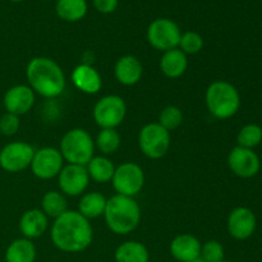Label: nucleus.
Here are the masks:
<instances>
[{"label": "nucleus", "instance_id": "obj_1", "mask_svg": "<svg viewBox=\"0 0 262 262\" xmlns=\"http://www.w3.org/2000/svg\"><path fill=\"white\" fill-rule=\"evenodd\" d=\"M53 245L66 253H79L86 251L94 241V229L90 220L78 211L68 210L54 220L50 229Z\"/></svg>", "mask_w": 262, "mask_h": 262}, {"label": "nucleus", "instance_id": "obj_2", "mask_svg": "<svg viewBox=\"0 0 262 262\" xmlns=\"http://www.w3.org/2000/svg\"><path fill=\"white\" fill-rule=\"evenodd\" d=\"M26 78L33 92L46 99L60 96L67 86L66 74L61 67L46 56L31 59L26 68Z\"/></svg>", "mask_w": 262, "mask_h": 262}, {"label": "nucleus", "instance_id": "obj_3", "mask_svg": "<svg viewBox=\"0 0 262 262\" xmlns=\"http://www.w3.org/2000/svg\"><path fill=\"white\" fill-rule=\"evenodd\" d=\"M104 219L110 232L118 235H127L140 225L141 207L135 197L114 194L107 199Z\"/></svg>", "mask_w": 262, "mask_h": 262}, {"label": "nucleus", "instance_id": "obj_4", "mask_svg": "<svg viewBox=\"0 0 262 262\" xmlns=\"http://www.w3.org/2000/svg\"><path fill=\"white\" fill-rule=\"evenodd\" d=\"M207 110L214 118L227 120L234 117L241 107V95L228 81H215L207 87L205 95Z\"/></svg>", "mask_w": 262, "mask_h": 262}, {"label": "nucleus", "instance_id": "obj_5", "mask_svg": "<svg viewBox=\"0 0 262 262\" xmlns=\"http://www.w3.org/2000/svg\"><path fill=\"white\" fill-rule=\"evenodd\" d=\"M95 141L83 128H73L61 137L60 151L64 161L86 166L95 156Z\"/></svg>", "mask_w": 262, "mask_h": 262}, {"label": "nucleus", "instance_id": "obj_6", "mask_svg": "<svg viewBox=\"0 0 262 262\" xmlns=\"http://www.w3.org/2000/svg\"><path fill=\"white\" fill-rule=\"evenodd\" d=\"M171 145L170 132L161 127L158 122L148 123L138 133V146L146 158L159 160L168 154Z\"/></svg>", "mask_w": 262, "mask_h": 262}, {"label": "nucleus", "instance_id": "obj_7", "mask_svg": "<svg viewBox=\"0 0 262 262\" xmlns=\"http://www.w3.org/2000/svg\"><path fill=\"white\" fill-rule=\"evenodd\" d=\"M127 104L118 95H106L95 104L92 117L101 129H117L125 119Z\"/></svg>", "mask_w": 262, "mask_h": 262}, {"label": "nucleus", "instance_id": "obj_8", "mask_svg": "<svg viewBox=\"0 0 262 262\" xmlns=\"http://www.w3.org/2000/svg\"><path fill=\"white\" fill-rule=\"evenodd\" d=\"M182 31L178 23L169 18H158L148 25L146 37L148 43L158 51L177 49L181 40Z\"/></svg>", "mask_w": 262, "mask_h": 262}, {"label": "nucleus", "instance_id": "obj_9", "mask_svg": "<svg viewBox=\"0 0 262 262\" xmlns=\"http://www.w3.org/2000/svg\"><path fill=\"white\" fill-rule=\"evenodd\" d=\"M112 183L117 194L127 197L137 196L145 186L143 169L138 164L130 161L120 164L115 168Z\"/></svg>", "mask_w": 262, "mask_h": 262}, {"label": "nucleus", "instance_id": "obj_10", "mask_svg": "<svg viewBox=\"0 0 262 262\" xmlns=\"http://www.w3.org/2000/svg\"><path fill=\"white\" fill-rule=\"evenodd\" d=\"M35 148L23 141H14L0 150V168L8 173H19L30 168Z\"/></svg>", "mask_w": 262, "mask_h": 262}, {"label": "nucleus", "instance_id": "obj_11", "mask_svg": "<svg viewBox=\"0 0 262 262\" xmlns=\"http://www.w3.org/2000/svg\"><path fill=\"white\" fill-rule=\"evenodd\" d=\"M63 166L64 159L59 148L41 147L35 151L30 169L36 178L49 181L58 177Z\"/></svg>", "mask_w": 262, "mask_h": 262}, {"label": "nucleus", "instance_id": "obj_12", "mask_svg": "<svg viewBox=\"0 0 262 262\" xmlns=\"http://www.w3.org/2000/svg\"><path fill=\"white\" fill-rule=\"evenodd\" d=\"M58 183L59 189L64 196H82L90 184V177L86 166L67 164L59 173Z\"/></svg>", "mask_w": 262, "mask_h": 262}, {"label": "nucleus", "instance_id": "obj_13", "mask_svg": "<svg viewBox=\"0 0 262 262\" xmlns=\"http://www.w3.org/2000/svg\"><path fill=\"white\" fill-rule=\"evenodd\" d=\"M228 165L233 174L239 178L250 179L257 176L261 163L257 154L251 148L235 146L228 155Z\"/></svg>", "mask_w": 262, "mask_h": 262}, {"label": "nucleus", "instance_id": "obj_14", "mask_svg": "<svg viewBox=\"0 0 262 262\" xmlns=\"http://www.w3.org/2000/svg\"><path fill=\"white\" fill-rule=\"evenodd\" d=\"M256 227H257L256 215L248 207H235L228 216V232L230 237L237 241H246L252 237Z\"/></svg>", "mask_w": 262, "mask_h": 262}, {"label": "nucleus", "instance_id": "obj_15", "mask_svg": "<svg viewBox=\"0 0 262 262\" xmlns=\"http://www.w3.org/2000/svg\"><path fill=\"white\" fill-rule=\"evenodd\" d=\"M36 94L28 84H15L10 87L3 97V105L7 113L20 117L32 109Z\"/></svg>", "mask_w": 262, "mask_h": 262}, {"label": "nucleus", "instance_id": "obj_16", "mask_svg": "<svg viewBox=\"0 0 262 262\" xmlns=\"http://www.w3.org/2000/svg\"><path fill=\"white\" fill-rule=\"evenodd\" d=\"M143 74V67L140 59L135 55H123L114 66L115 79L123 86H135L141 81Z\"/></svg>", "mask_w": 262, "mask_h": 262}, {"label": "nucleus", "instance_id": "obj_17", "mask_svg": "<svg viewBox=\"0 0 262 262\" xmlns=\"http://www.w3.org/2000/svg\"><path fill=\"white\" fill-rule=\"evenodd\" d=\"M201 242L194 235L184 233L174 237L170 242V255L179 262H191L201 256Z\"/></svg>", "mask_w": 262, "mask_h": 262}, {"label": "nucleus", "instance_id": "obj_18", "mask_svg": "<svg viewBox=\"0 0 262 262\" xmlns=\"http://www.w3.org/2000/svg\"><path fill=\"white\" fill-rule=\"evenodd\" d=\"M71 77L74 86L83 94L95 95L101 90V76L90 64H78L73 69Z\"/></svg>", "mask_w": 262, "mask_h": 262}, {"label": "nucleus", "instance_id": "obj_19", "mask_svg": "<svg viewBox=\"0 0 262 262\" xmlns=\"http://www.w3.org/2000/svg\"><path fill=\"white\" fill-rule=\"evenodd\" d=\"M18 225L23 238L32 241L45 234L49 228V217L41 209H31L23 212Z\"/></svg>", "mask_w": 262, "mask_h": 262}, {"label": "nucleus", "instance_id": "obj_20", "mask_svg": "<svg viewBox=\"0 0 262 262\" xmlns=\"http://www.w3.org/2000/svg\"><path fill=\"white\" fill-rule=\"evenodd\" d=\"M188 68V58L178 48L163 53L160 60V69L165 77L170 79L179 78Z\"/></svg>", "mask_w": 262, "mask_h": 262}, {"label": "nucleus", "instance_id": "obj_21", "mask_svg": "<svg viewBox=\"0 0 262 262\" xmlns=\"http://www.w3.org/2000/svg\"><path fill=\"white\" fill-rule=\"evenodd\" d=\"M107 199L100 192H89L82 194L78 204V212L87 220L104 216Z\"/></svg>", "mask_w": 262, "mask_h": 262}, {"label": "nucleus", "instance_id": "obj_22", "mask_svg": "<svg viewBox=\"0 0 262 262\" xmlns=\"http://www.w3.org/2000/svg\"><path fill=\"white\" fill-rule=\"evenodd\" d=\"M36 255L37 251L32 241L18 238L8 246L4 262H35Z\"/></svg>", "mask_w": 262, "mask_h": 262}, {"label": "nucleus", "instance_id": "obj_23", "mask_svg": "<svg viewBox=\"0 0 262 262\" xmlns=\"http://www.w3.org/2000/svg\"><path fill=\"white\" fill-rule=\"evenodd\" d=\"M114 258L115 262H150V253L143 243L127 241L118 246Z\"/></svg>", "mask_w": 262, "mask_h": 262}, {"label": "nucleus", "instance_id": "obj_24", "mask_svg": "<svg viewBox=\"0 0 262 262\" xmlns=\"http://www.w3.org/2000/svg\"><path fill=\"white\" fill-rule=\"evenodd\" d=\"M90 179L96 183H109L112 182L115 171V165L107 156H94L86 165Z\"/></svg>", "mask_w": 262, "mask_h": 262}, {"label": "nucleus", "instance_id": "obj_25", "mask_svg": "<svg viewBox=\"0 0 262 262\" xmlns=\"http://www.w3.org/2000/svg\"><path fill=\"white\" fill-rule=\"evenodd\" d=\"M87 10V0H58L55 4L56 15L66 22H78L83 19Z\"/></svg>", "mask_w": 262, "mask_h": 262}, {"label": "nucleus", "instance_id": "obj_26", "mask_svg": "<svg viewBox=\"0 0 262 262\" xmlns=\"http://www.w3.org/2000/svg\"><path fill=\"white\" fill-rule=\"evenodd\" d=\"M41 211L49 217L54 219L68 211V202L66 196L59 191H49L41 200Z\"/></svg>", "mask_w": 262, "mask_h": 262}, {"label": "nucleus", "instance_id": "obj_27", "mask_svg": "<svg viewBox=\"0 0 262 262\" xmlns=\"http://www.w3.org/2000/svg\"><path fill=\"white\" fill-rule=\"evenodd\" d=\"M120 141V135L117 129H101L95 140V147L104 156H109L119 150Z\"/></svg>", "mask_w": 262, "mask_h": 262}, {"label": "nucleus", "instance_id": "obj_28", "mask_svg": "<svg viewBox=\"0 0 262 262\" xmlns=\"http://www.w3.org/2000/svg\"><path fill=\"white\" fill-rule=\"evenodd\" d=\"M238 146L253 150L262 142V128L255 123L246 124L241 128L237 136Z\"/></svg>", "mask_w": 262, "mask_h": 262}, {"label": "nucleus", "instance_id": "obj_29", "mask_svg": "<svg viewBox=\"0 0 262 262\" xmlns=\"http://www.w3.org/2000/svg\"><path fill=\"white\" fill-rule=\"evenodd\" d=\"M158 123L161 127L165 128L168 132H171V130L181 127V124L183 123V113L178 106L169 105L160 112Z\"/></svg>", "mask_w": 262, "mask_h": 262}, {"label": "nucleus", "instance_id": "obj_30", "mask_svg": "<svg viewBox=\"0 0 262 262\" xmlns=\"http://www.w3.org/2000/svg\"><path fill=\"white\" fill-rule=\"evenodd\" d=\"M204 48V37L196 31H187L183 32L179 40L178 49L183 51L186 55L199 54Z\"/></svg>", "mask_w": 262, "mask_h": 262}, {"label": "nucleus", "instance_id": "obj_31", "mask_svg": "<svg viewBox=\"0 0 262 262\" xmlns=\"http://www.w3.org/2000/svg\"><path fill=\"white\" fill-rule=\"evenodd\" d=\"M224 247L217 241H207L201 246V256L205 262H220L224 260Z\"/></svg>", "mask_w": 262, "mask_h": 262}, {"label": "nucleus", "instance_id": "obj_32", "mask_svg": "<svg viewBox=\"0 0 262 262\" xmlns=\"http://www.w3.org/2000/svg\"><path fill=\"white\" fill-rule=\"evenodd\" d=\"M20 127V120L18 115L10 114V113H5L0 118V133L7 137L14 136L18 132Z\"/></svg>", "mask_w": 262, "mask_h": 262}, {"label": "nucleus", "instance_id": "obj_33", "mask_svg": "<svg viewBox=\"0 0 262 262\" xmlns=\"http://www.w3.org/2000/svg\"><path fill=\"white\" fill-rule=\"evenodd\" d=\"M95 9L101 14H110L115 12L119 4V0H92Z\"/></svg>", "mask_w": 262, "mask_h": 262}, {"label": "nucleus", "instance_id": "obj_34", "mask_svg": "<svg viewBox=\"0 0 262 262\" xmlns=\"http://www.w3.org/2000/svg\"><path fill=\"white\" fill-rule=\"evenodd\" d=\"M191 262H205V261L202 260L201 257H199V258H196V260H193V261H191Z\"/></svg>", "mask_w": 262, "mask_h": 262}, {"label": "nucleus", "instance_id": "obj_35", "mask_svg": "<svg viewBox=\"0 0 262 262\" xmlns=\"http://www.w3.org/2000/svg\"><path fill=\"white\" fill-rule=\"evenodd\" d=\"M10 2H13V3H20V2H23V0H10Z\"/></svg>", "mask_w": 262, "mask_h": 262}, {"label": "nucleus", "instance_id": "obj_36", "mask_svg": "<svg viewBox=\"0 0 262 262\" xmlns=\"http://www.w3.org/2000/svg\"><path fill=\"white\" fill-rule=\"evenodd\" d=\"M220 262H232V261H227V260H223V261H220Z\"/></svg>", "mask_w": 262, "mask_h": 262}, {"label": "nucleus", "instance_id": "obj_37", "mask_svg": "<svg viewBox=\"0 0 262 262\" xmlns=\"http://www.w3.org/2000/svg\"><path fill=\"white\" fill-rule=\"evenodd\" d=\"M42 2H48V0H42Z\"/></svg>", "mask_w": 262, "mask_h": 262}, {"label": "nucleus", "instance_id": "obj_38", "mask_svg": "<svg viewBox=\"0 0 262 262\" xmlns=\"http://www.w3.org/2000/svg\"><path fill=\"white\" fill-rule=\"evenodd\" d=\"M0 262H3V261H0Z\"/></svg>", "mask_w": 262, "mask_h": 262}]
</instances>
